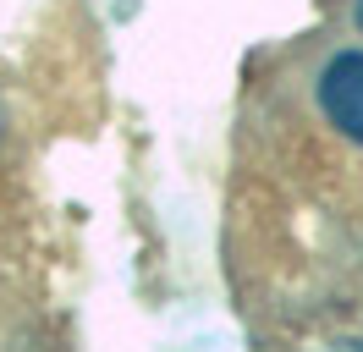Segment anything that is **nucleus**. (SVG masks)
Masks as SVG:
<instances>
[{
    "label": "nucleus",
    "mask_w": 363,
    "mask_h": 352,
    "mask_svg": "<svg viewBox=\"0 0 363 352\" xmlns=\"http://www.w3.org/2000/svg\"><path fill=\"white\" fill-rule=\"evenodd\" d=\"M314 105L325 127H336L347 143L363 149V50H336L325 55L314 77Z\"/></svg>",
    "instance_id": "obj_1"
},
{
    "label": "nucleus",
    "mask_w": 363,
    "mask_h": 352,
    "mask_svg": "<svg viewBox=\"0 0 363 352\" xmlns=\"http://www.w3.org/2000/svg\"><path fill=\"white\" fill-rule=\"evenodd\" d=\"M352 22H358V28H363V0H352Z\"/></svg>",
    "instance_id": "obj_2"
},
{
    "label": "nucleus",
    "mask_w": 363,
    "mask_h": 352,
    "mask_svg": "<svg viewBox=\"0 0 363 352\" xmlns=\"http://www.w3.org/2000/svg\"><path fill=\"white\" fill-rule=\"evenodd\" d=\"M0 143H6V105H0Z\"/></svg>",
    "instance_id": "obj_3"
}]
</instances>
